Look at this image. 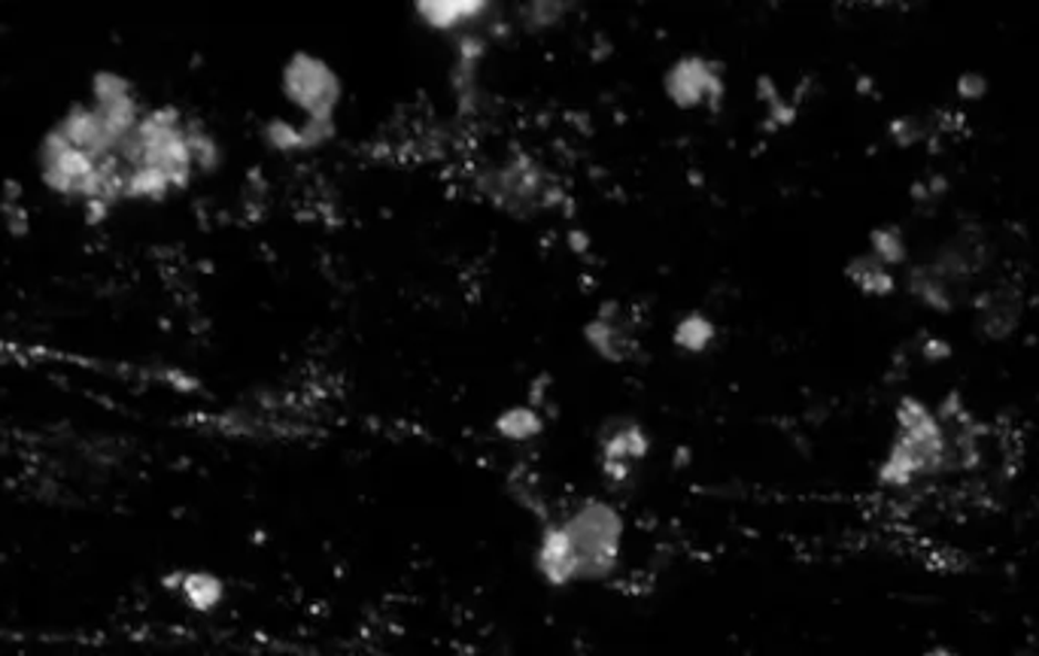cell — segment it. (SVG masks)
Here are the masks:
<instances>
[{"instance_id": "1", "label": "cell", "mask_w": 1039, "mask_h": 656, "mask_svg": "<svg viewBox=\"0 0 1039 656\" xmlns=\"http://www.w3.org/2000/svg\"><path fill=\"white\" fill-rule=\"evenodd\" d=\"M897 435L875 471L885 490H906L915 480L943 475L955 466L948 447V431L936 410L918 395H903L897 402Z\"/></svg>"}, {"instance_id": "2", "label": "cell", "mask_w": 1039, "mask_h": 656, "mask_svg": "<svg viewBox=\"0 0 1039 656\" xmlns=\"http://www.w3.org/2000/svg\"><path fill=\"white\" fill-rule=\"evenodd\" d=\"M556 523L572 550L578 584H599L617 572L624 560L626 523L611 501L584 499Z\"/></svg>"}, {"instance_id": "3", "label": "cell", "mask_w": 1039, "mask_h": 656, "mask_svg": "<svg viewBox=\"0 0 1039 656\" xmlns=\"http://www.w3.org/2000/svg\"><path fill=\"white\" fill-rule=\"evenodd\" d=\"M280 88H284V97L292 104V110L301 113V134H305L308 153L329 144L335 137V116H338L343 97V83L338 71L313 52H296L284 64Z\"/></svg>"}, {"instance_id": "4", "label": "cell", "mask_w": 1039, "mask_h": 656, "mask_svg": "<svg viewBox=\"0 0 1039 656\" xmlns=\"http://www.w3.org/2000/svg\"><path fill=\"white\" fill-rule=\"evenodd\" d=\"M481 189L496 207L517 216H526L535 207L551 201L547 170L529 156H514L493 167L481 183Z\"/></svg>"}, {"instance_id": "5", "label": "cell", "mask_w": 1039, "mask_h": 656, "mask_svg": "<svg viewBox=\"0 0 1039 656\" xmlns=\"http://www.w3.org/2000/svg\"><path fill=\"white\" fill-rule=\"evenodd\" d=\"M662 92L678 110L718 107L727 95L723 67L706 55H681L662 73Z\"/></svg>"}, {"instance_id": "6", "label": "cell", "mask_w": 1039, "mask_h": 656, "mask_svg": "<svg viewBox=\"0 0 1039 656\" xmlns=\"http://www.w3.org/2000/svg\"><path fill=\"white\" fill-rule=\"evenodd\" d=\"M89 104L97 110L106 134L113 137L116 149L128 140L143 116V101L128 76L116 71H95L89 85Z\"/></svg>"}, {"instance_id": "7", "label": "cell", "mask_w": 1039, "mask_h": 656, "mask_svg": "<svg viewBox=\"0 0 1039 656\" xmlns=\"http://www.w3.org/2000/svg\"><path fill=\"white\" fill-rule=\"evenodd\" d=\"M650 456V435L636 419H615L605 426L596 444L599 471L611 487H624L636 478L638 466Z\"/></svg>"}, {"instance_id": "8", "label": "cell", "mask_w": 1039, "mask_h": 656, "mask_svg": "<svg viewBox=\"0 0 1039 656\" xmlns=\"http://www.w3.org/2000/svg\"><path fill=\"white\" fill-rule=\"evenodd\" d=\"M52 128H55L68 144L76 146L80 153L95 158V162H106V158H113L119 153L113 137L106 134L104 122L97 116V110L92 107L89 101H80V104L64 110V116H61Z\"/></svg>"}, {"instance_id": "9", "label": "cell", "mask_w": 1039, "mask_h": 656, "mask_svg": "<svg viewBox=\"0 0 1039 656\" xmlns=\"http://www.w3.org/2000/svg\"><path fill=\"white\" fill-rule=\"evenodd\" d=\"M584 337L596 356H603L605 362H626V358L636 353V323L626 320L624 311L617 304H605L603 311L593 316Z\"/></svg>"}, {"instance_id": "10", "label": "cell", "mask_w": 1039, "mask_h": 656, "mask_svg": "<svg viewBox=\"0 0 1039 656\" xmlns=\"http://www.w3.org/2000/svg\"><path fill=\"white\" fill-rule=\"evenodd\" d=\"M490 15V3L484 0H429V3H416V19L435 31V34H474L477 28H484V19Z\"/></svg>"}, {"instance_id": "11", "label": "cell", "mask_w": 1039, "mask_h": 656, "mask_svg": "<svg viewBox=\"0 0 1039 656\" xmlns=\"http://www.w3.org/2000/svg\"><path fill=\"white\" fill-rule=\"evenodd\" d=\"M973 308H976V325H979L981 337H988V341H1006L1021 325V299H1018L1016 289H988L973 301Z\"/></svg>"}, {"instance_id": "12", "label": "cell", "mask_w": 1039, "mask_h": 656, "mask_svg": "<svg viewBox=\"0 0 1039 656\" xmlns=\"http://www.w3.org/2000/svg\"><path fill=\"white\" fill-rule=\"evenodd\" d=\"M167 590H177L179 598L198 614H213L225 602V581L213 572H177L165 577Z\"/></svg>"}, {"instance_id": "13", "label": "cell", "mask_w": 1039, "mask_h": 656, "mask_svg": "<svg viewBox=\"0 0 1039 656\" xmlns=\"http://www.w3.org/2000/svg\"><path fill=\"white\" fill-rule=\"evenodd\" d=\"M845 277H848L854 287L861 289L863 295H870V299H887V295H894L897 292V277L894 271L882 264L875 256L870 252H863V256H854L848 264H845Z\"/></svg>"}, {"instance_id": "14", "label": "cell", "mask_w": 1039, "mask_h": 656, "mask_svg": "<svg viewBox=\"0 0 1039 656\" xmlns=\"http://www.w3.org/2000/svg\"><path fill=\"white\" fill-rule=\"evenodd\" d=\"M909 292L927 311L951 313L957 304V289L939 277L930 264H918L909 271Z\"/></svg>"}, {"instance_id": "15", "label": "cell", "mask_w": 1039, "mask_h": 656, "mask_svg": "<svg viewBox=\"0 0 1039 656\" xmlns=\"http://www.w3.org/2000/svg\"><path fill=\"white\" fill-rule=\"evenodd\" d=\"M493 429H496L498 438H505L511 444H529L544 431V410L542 407H532L529 402L505 407L496 417V423H493Z\"/></svg>"}, {"instance_id": "16", "label": "cell", "mask_w": 1039, "mask_h": 656, "mask_svg": "<svg viewBox=\"0 0 1039 656\" xmlns=\"http://www.w3.org/2000/svg\"><path fill=\"white\" fill-rule=\"evenodd\" d=\"M718 341V325L711 323L706 313H687L672 329L675 350H681L687 356H702L709 353Z\"/></svg>"}, {"instance_id": "17", "label": "cell", "mask_w": 1039, "mask_h": 656, "mask_svg": "<svg viewBox=\"0 0 1039 656\" xmlns=\"http://www.w3.org/2000/svg\"><path fill=\"white\" fill-rule=\"evenodd\" d=\"M186 132H189V149L195 170H198V174H216L219 165H223V146L216 140V134H213L204 122L192 119V116Z\"/></svg>"}, {"instance_id": "18", "label": "cell", "mask_w": 1039, "mask_h": 656, "mask_svg": "<svg viewBox=\"0 0 1039 656\" xmlns=\"http://www.w3.org/2000/svg\"><path fill=\"white\" fill-rule=\"evenodd\" d=\"M870 256H875L878 262L887 268H899L909 259V247H906V235L897 226H878L870 231Z\"/></svg>"}, {"instance_id": "19", "label": "cell", "mask_w": 1039, "mask_h": 656, "mask_svg": "<svg viewBox=\"0 0 1039 656\" xmlns=\"http://www.w3.org/2000/svg\"><path fill=\"white\" fill-rule=\"evenodd\" d=\"M887 134H891V140L899 146V149H912V146L924 144L927 137H930V125L922 116H897V119L887 125Z\"/></svg>"}, {"instance_id": "20", "label": "cell", "mask_w": 1039, "mask_h": 656, "mask_svg": "<svg viewBox=\"0 0 1039 656\" xmlns=\"http://www.w3.org/2000/svg\"><path fill=\"white\" fill-rule=\"evenodd\" d=\"M563 19V7H556V3H529L526 10L520 12V22L532 28V31H542V28H551Z\"/></svg>"}, {"instance_id": "21", "label": "cell", "mask_w": 1039, "mask_h": 656, "mask_svg": "<svg viewBox=\"0 0 1039 656\" xmlns=\"http://www.w3.org/2000/svg\"><path fill=\"white\" fill-rule=\"evenodd\" d=\"M988 88H991V85H988V76H985V73H979V71L960 73V76H957V85H955L957 97H960V101H967V104H976V101H981V97L988 95Z\"/></svg>"}, {"instance_id": "22", "label": "cell", "mask_w": 1039, "mask_h": 656, "mask_svg": "<svg viewBox=\"0 0 1039 656\" xmlns=\"http://www.w3.org/2000/svg\"><path fill=\"white\" fill-rule=\"evenodd\" d=\"M922 356L924 362L936 365V362H945V358L951 356V346H948V341H943V337H930V341H924L922 344Z\"/></svg>"}, {"instance_id": "23", "label": "cell", "mask_w": 1039, "mask_h": 656, "mask_svg": "<svg viewBox=\"0 0 1039 656\" xmlns=\"http://www.w3.org/2000/svg\"><path fill=\"white\" fill-rule=\"evenodd\" d=\"M924 656H955V654H951L948 647H930V650H927Z\"/></svg>"}]
</instances>
